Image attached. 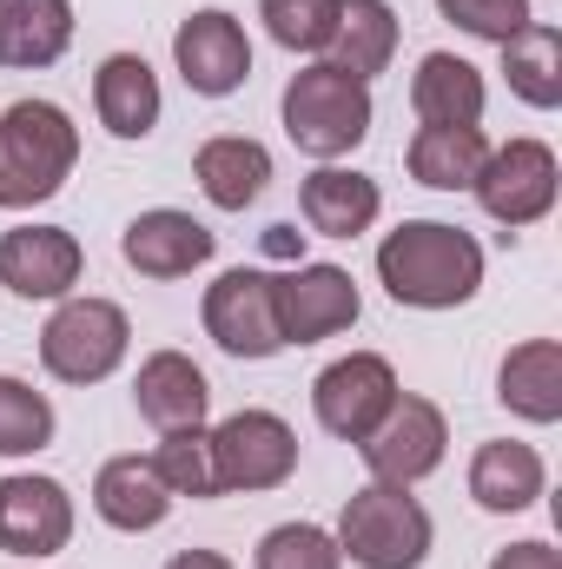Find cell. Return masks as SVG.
Returning a JSON list of instances; mask_svg holds the SVG:
<instances>
[{"label":"cell","instance_id":"277c9868","mask_svg":"<svg viewBox=\"0 0 562 569\" xmlns=\"http://www.w3.org/2000/svg\"><path fill=\"white\" fill-rule=\"evenodd\" d=\"M279 113H284L291 146L331 166V159L358 152L364 133H371V87H364V80H351V73H338L331 60H318V67L291 73Z\"/></svg>","mask_w":562,"mask_h":569},{"label":"cell","instance_id":"e575fe53","mask_svg":"<svg viewBox=\"0 0 562 569\" xmlns=\"http://www.w3.org/2000/svg\"><path fill=\"white\" fill-rule=\"evenodd\" d=\"M298 239H304V232H291V226H272V252H298Z\"/></svg>","mask_w":562,"mask_h":569},{"label":"cell","instance_id":"5b68a950","mask_svg":"<svg viewBox=\"0 0 562 569\" xmlns=\"http://www.w3.org/2000/svg\"><path fill=\"white\" fill-rule=\"evenodd\" d=\"M133 325L113 298H60V311L40 331V365L60 385H107L127 365Z\"/></svg>","mask_w":562,"mask_h":569},{"label":"cell","instance_id":"83f0119b","mask_svg":"<svg viewBox=\"0 0 562 569\" xmlns=\"http://www.w3.org/2000/svg\"><path fill=\"white\" fill-rule=\"evenodd\" d=\"M152 470L165 477L172 497H192V503L219 497V470H212V437H205V425L199 430H165L159 450H152Z\"/></svg>","mask_w":562,"mask_h":569},{"label":"cell","instance_id":"5bb4252c","mask_svg":"<svg viewBox=\"0 0 562 569\" xmlns=\"http://www.w3.org/2000/svg\"><path fill=\"white\" fill-rule=\"evenodd\" d=\"M87 272V252L67 226H13L0 232V284L13 298H67Z\"/></svg>","mask_w":562,"mask_h":569},{"label":"cell","instance_id":"4dcf8cb0","mask_svg":"<svg viewBox=\"0 0 562 569\" xmlns=\"http://www.w3.org/2000/svg\"><path fill=\"white\" fill-rule=\"evenodd\" d=\"M252 569H344V550H338V537L318 530V523H279V530L259 537Z\"/></svg>","mask_w":562,"mask_h":569},{"label":"cell","instance_id":"7c38bea8","mask_svg":"<svg viewBox=\"0 0 562 569\" xmlns=\"http://www.w3.org/2000/svg\"><path fill=\"white\" fill-rule=\"evenodd\" d=\"M172 60H179V80L199 100H225V93H239L252 80V40L225 7L185 13L179 33H172Z\"/></svg>","mask_w":562,"mask_h":569},{"label":"cell","instance_id":"d4e9b609","mask_svg":"<svg viewBox=\"0 0 562 569\" xmlns=\"http://www.w3.org/2000/svg\"><path fill=\"white\" fill-rule=\"evenodd\" d=\"M398 53V7L391 0H344L338 33H331V67L351 80H378Z\"/></svg>","mask_w":562,"mask_h":569},{"label":"cell","instance_id":"d6a6232c","mask_svg":"<svg viewBox=\"0 0 562 569\" xmlns=\"http://www.w3.org/2000/svg\"><path fill=\"white\" fill-rule=\"evenodd\" d=\"M490 569H562V550L550 543H510V550H496Z\"/></svg>","mask_w":562,"mask_h":569},{"label":"cell","instance_id":"603a6c76","mask_svg":"<svg viewBox=\"0 0 562 569\" xmlns=\"http://www.w3.org/2000/svg\"><path fill=\"white\" fill-rule=\"evenodd\" d=\"M496 398L503 411L530 418V425H556L562 418V345L556 338H523L503 371H496Z\"/></svg>","mask_w":562,"mask_h":569},{"label":"cell","instance_id":"ac0fdd59","mask_svg":"<svg viewBox=\"0 0 562 569\" xmlns=\"http://www.w3.org/2000/svg\"><path fill=\"white\" fill-rule=\"evenodd\" d=\"M172 503L179 497L165 490V477L152 470V457H107L100 477H93V510H100L107 530L145 537V530H159L172 517Z\"/></svg>","mask_w":562,"mask_h":569},{"label":"cell","instance_id":"30bf717a","mask_svg":"<svg viewBox=\"0 0 562 569\" xmlns=\"http://www.w3.org/2000/svg\"><path fill=\"white\" fill-rule=\"evenodd\" d=\"M364 470H371V483H423L436 463H443V450H450V425H443V411L430 405V398H411V391H398V405L384 411V425L371 430L364 443Z\"/></svg>","mask_w":562,"mask_h":569},{"label":"cell","instance_id":"7a4b0ae2","mask_svg":"<svg viewBox=\"0 0 562 569\" xmlns=\"http://www.w3.org/2000/svg\"><path fill=\"white\" fill-rule=\"evenodd\" d=\"M80 166V127L53 100H13L0 113V206H47Z\"/></svg>","mask_w":562,"mask_h":569},{"label":"cell","instance_id":"44dd1931","mask_svg":"<svg viewBox=\"0 0 562 569\" xmlns=\"http://www.w3.org/2000/svg\"><path fill=\"white\" fill-rule=\"evenodd\" d=\"M192 179L219 212H245L272 186V152L259 140H245V133H219V140H205L192 152Z\"/></svg>","mask_w":562,"mask_h":569},{"label":"cell","instance_id":"9c48e42d","mask_svg":"<svg viewBox=\"0 0 562 569\" xmlns=\"http://www.w3.org/2000/svg\"><path fill=\"white\" fill-rule=\"evenodd\" d=\"M398 405V371L391 358L378 351H351V358H331L318 378H311V411L318 425L344 443H364L371 430L384 425V411Z\"/></svg>","mask_w":562,"mask_h":569},{"label":"cell","instance_id":"1f68e13d","mask_svg":"<svg viewBox=\"0 0 562 569\" xmlns=\"http://www.w3.org/2000/svg\"><path fill=\"white\" fill-rule=\"evenodd\" d=\"M436 13L443 20H456L463 33H476V40H510V33H523L536 13H530V0H436Z\"/></svg>","mask_w":562,"mask_h":569},{"label":"cell","instance_id":"cb8c5ba5","mask_svg":"<svg viewBox=\"0 0 562 569\" xmlns=\"http://www.w3.org/2000/svg\"><path fill=\"white\" fill-rule=\"evenodd\" d=\"M73 47V7L67 0H0V67H53Z\"/></svg>","mask_w":562,"mask_h":569},{"label":"cell","instance_id":"52a82bcc","mask_svg":"<svg viewBox=\"0 0 562 569\" xmlns=\"http://www.w3.org/2000/svg\"><path fill=\"white\" fill-rule=\"evenodd\" d=\"M205 338L225 351V358H279L284 351V331H279V291H272V272L259 266H232L205 284Z\"/></svg>","mask_w":562,"mask_h":569},{"label":"cell","instance_id":"e0dca14e","mask_svg":"<svg viewBox=\"0 0 562 569\" xmlns=\"http://www.w3.org/2000/svg\"><path fill=\"white\" fill-rule=\"evenodd\" d=\"M133 405L159 437L165 430H199L205 411H212V385L185 351H152L140 365V378H133Z\"/></svg>","mask_w":562,"mask_h":569},{"label":"cell","instance_id":"ffe728a7","mask_svg":"<svg viewBox=\"0 0 562 569\" xmlns=\"http://www.w3.org/2000/svg\"><path fill=\"white\" fill-rule=\"evenodd\" d=\"M159 73L145 67V53H107L93 73V113L113 140H145L159 127Z\"/></svg>","mask_w":562,"mask_h":569},{"label":"cell","instance_id":"d6986e66","mask_svg":"<svg viewBox=\"0 0 562 569\" xmlns=\"http://www.w3.org/2000/svg\"><path fill=\"white\" fill-rule=\"evenodd\" d=\"M543 483H550V470H543L536 443L490 437V443H476V457H470V497H476V510H490V517L530 510V503L543 497Z\"/></svg>","mask_w":562,"mask_h":569},{"label":"cell","instance_id":"4fadbf2b","mask_svg":"<svg viewBox=\"0 0 562 569\" xmlns=\"http://www.w3.org/2000/svg\"><path fill=\"white\" fill-rule=\"evenodd\" d=\"M73 543V497L60 477H0V550L7 557H60Z\"/></svg>","mask_w":562,"mask_h":569},{"label":"cell","instance_id":"836d02e7","mask_svg":"<svg viewBox=\"0 0 562 569\" xmlns=\"http://www.w3.org/2000/svg\"><path fill=\"white\" fill-rule=\"evenodd\" d=\"M165 569H232V557H219V550H179Z\"/></svg>","mask_w":562,"mask_h":569},{"label":"cell","instance_id":"6da1fadb","mask_svg":"<svg viewBox=\"0 0 562 569\" xmlns=\"http://www.w3.org/2000/svg\"><path fill=\"white\" fill-rule=\"evenodd\" d=\"M378 279L411 311H456L483 291V246L463 226L443 219H404L378 246Z\"/></svg>","mask_w":562,"mask_h":569},{"label":"cell","instance_id":"8fae6325","mask_svg":"<svg viewBox=\"0 0 562 569\" xmlns=\"http://www.w3.org/2000/svg\"><path fill=\"white\" fill-rule=\"evenodd\" d=\"M272 291H279V331L284 345H318V338H338V331H351L358 325V311H364V291L358 279L344 272V266H304L298 259V272H272Z\"/></svg>","mask_w":562,"mask_h":569},{"label":"cell","instance_id":"8992f818","mask_svg":"<svg viewBox=\"0 0 562 569\" xmlns=\"http://www.w3.org/2000/svg\"><path fill=\"white\" fill-rule=\"evenodd\" d=\"M476 206L496 219V226H510V232H523V226H536V219H550L556 212V192H562V166H556V146L550 140H510V146H490V159H483V172H476Z\"/></svg>","mask_w":562,"mask_h":569},{"label":"cell","instance_id":"2e32d148","mask_svg":"<svg viewBox=\"0 0 562 569\" xmlns=\"http://www.w3.org/2000/svg\"><path fill=\"white\" fill-rule=\"evenodd\" d=\"M298 212L318 239H358L378 226L384 212V186L371 172H351V166H318L304 186H298Z\"/></svg>","mask_w":562,"mask_h":569},{"label":"cell","instance_id":"f546056e","mask_svg":"<svg viewBox=\"0 0 562 569\" xmlns=\"http://www.w3.org/2000/svg\"><path fill=\"white\" fill-rule=\"evenodd\" d=\"M338 13H344V0H259L265 33L291 53H324L338 33Z\"/></svg>","mask_w":562,"mask_h":569},{"label":"cell","instance_id":"4316f807","mask_svg":"<svg viewBox=\"0 0 562 569\" xmlns=\"http://www.w3.org/2000/svg\"><path fill=\"white\" fill-rule=\"evenodd\" d=\"M503 80H510V93H516L523 107H536V113L562 107V33L550 20H530L523 33L503 40Z\"/></svg>","mask_w":562,"mask_h":569},{"label":"cell","instance_id":"7402d4cb","mask_svg":"<svg viewBox=\"0 0 562 569\" xmlns=\"http://www.w3.org/2000/svg\"><path fill=\"white\" fill-rule=\"evenodd\" d=\"M483 100H490V87L463 53H423L411 73V113L423 127H476Z\"/></svg>","mask_w":562,"mask_h":569},{"label":"cell","instance_id":"9a60e30c","mask_svg":"<svg viewBox=\"0 0 562 569\" xmlns=\"http://www.w3.org/2000/svg\"><path fill=\"white\" fill-rule=\"evenodd\" d=\"M120 252H127V266H133L140 279H185V272H199V266L219 252V232L199 226V219L179 212V206H152V212H140V219L120 232Z\"/></svg>","mask_w":562,"mask_h":569},{"label":"cell","instance_id":"ba28073f","mask_svg":"<svg viewBox=\"0 0 562 569\" xmlns=\"http://www.w3.org/2000/svg\"><path fill=\"white\" fill-rule=\"evenodd\" d=\"M212 437V470H219V497L225 490H279L298 470V430L279 411H232L225 425L205 430Z\"/></svg>","mask_w":562,"mask_h":569},{"label":"cell","instance_id":"484cf974","mask_svg":"<svg viewBox=\"0 0 562 569\" xmlns=\"http://www.w3.org/2000/svg\"><path fill=\"white\" fill-rule=\"evenodd\" d=\"M483 159H490L483 127H418V140L404 152L411 179L430 186V192H470L476 172H483Z\"/></svg>","mask_w":562,"mask_h":569},{"label":"cell","instance_id":"3957f363","mask_svg":"<svg viewBox=\"0 0 562 569\" xmlns=\"http://www.w3.org/2000/svg\"><path fill=\"white\" fill-rule=\"evenodd\" d=\"M436 523L404 483H364L338 510V550L358 569H423Z\"/></svg>","mask_w":562,"mask_h":569},{"label":"cell","instance_id":"f1b7e54d","mask_svg":"<svg viewBox=\"0 0 562 569\" xmlns=\"http://www.w3.org/2000/svg\"><path fill=\"white\" fill-rule=\"evenodd\" d=\"M53 443V405L27 378L0 371V457H33Z\"/></svg>","mask_w":562,"mask_h":569}]
</instances>
